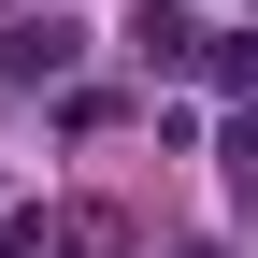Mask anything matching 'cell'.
I'll list each match as a JSON object with an SVG mask.
<instances>
[{"label": "cell", "mask_w": 258, "mask_h": 258, "mask_svg": "<svg viewBox=\"0 0 258 258\" xmlns=\"http://www.w3.org/2000/svg\"><path fill=\"white\" fill-rule=\"evenodd\" d=\"M129 43H144V57H158V72H172V57H201V29H186V15H172V0H144V15H129Z\"/></svg>", "instance_id": "cell-2"}, {"label": "cell", "mask_w": 258, "mask_h": 258, "mask_svg": "<svg viewBox=\"0 0 258 258\" xmlns=\"http://www.w3.org/2000/svg\"><path fill=\"white\" fill-rule=\"evenodd\" d=\"M186 258H215V244H186Z\"/></svg>", "instance_id": "cell-5"}, {"label": "cell", "mask_w": 258, "mask_h": 258, "mask_svg": "<svg viewBox=\"0 0 258 258\" xmlns=\"http://www.w3.org/2000/svg\"><path fill=\"white\" fill-rule=\"evenodd\" d=\"M201 72L230 86V101H258V29H215V43H201Z\"/></svg>", "instance_id": "cell-3"}, {"label": "cell", "mask_w": 258, "mask_h": 258, "mask_svg": "<svg viewBox=\"0 0 258 258\" xmlns=\"http://www.w3.org/2000/svg\"><path fill=\"white\" fill-rule=\"evenodd\" d=\"M72 57H86V29H72V15L43 0V15H29L15 43H0V72H15V86H43V72H72Z\"/></svg>", "instance_id": "cell-1"}, {"label": "cell", "mask_w": 258, "mask_h": 258, "mask_svg": "<svg viewBox=\"0 0 258 258\" xmlns=\"http://www.w3.org/2000/svg\"><path fill=\"white\" fill-rule=\"evenodd\" d=\"M230 172H244V186H258V101H244V115H230Z\"/></svg>", "instance_id": "cell-4"}]
</instances>
